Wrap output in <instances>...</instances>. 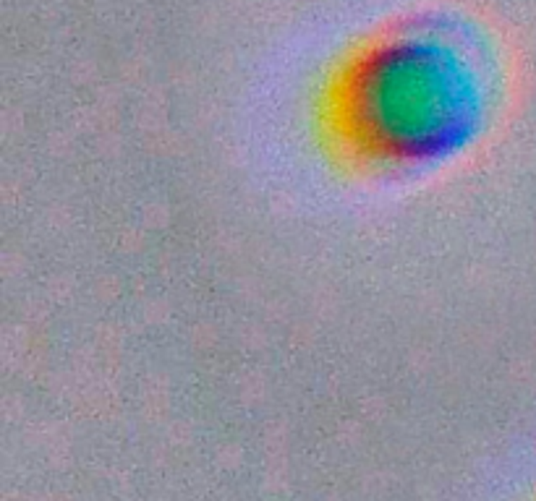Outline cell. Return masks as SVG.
Returning <instances> with one entry per match:
<instances>
[{
    "mask_svg": "<svg viewBox=\"0 0 536 501\" xmlns=\"http://www.w3.org/2000/svg\"><path fill=\"white\" fill-rule=\"evenodd\" d=\"M492 42L455 18L397 21L335 63L314 105L319 144L353 175L397 178L468 152L492 126Z\"/></svg>",
    "mask_w": 536,
    "mask_h": 501,
    "instance_id": "1",
    "label": "cell"
}]
</instances>
